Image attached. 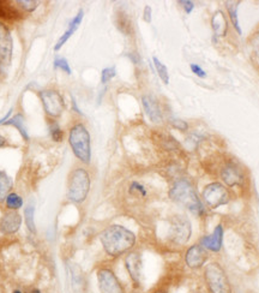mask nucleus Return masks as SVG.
<instances>
[{"instance_id": "b1692460", "label": "nucleus", "mask_w": 259, "mask_h": 293, "mask_svg": "<svg viewBox=\"0 0 259 293\" xmlns=\"http://www.w3.org/2000/svg\"><path fill=\"white\" fill-rule=\"evenodd\" d=\"M4 204L5 207H6L7 211L18 212L19 209L23 208V206H24V200H23V197L20 196L19 194L12 191L7 195L6 198H5Z\"/></svg>"}, {"instance_id": "20e7f679", "label": "nucleus", "mask_w": 259, "mask_h": 293, "mask_svg": "<svg viewBox=\"0 0 259 293\" xmlns=\"http://www.w3.org/2000/svg\"><path fill=\"white\" fill-rule=\"evenodd\" d=\"M69 143L73 155L82 164L89 165L91 160V142L90 134L84 124L77 123L70 129Z\"/></svg>"}, {"instance_id": "ddd939ff", "label": "nucleus", "mask_w": 259, "mask_h": 293, "mask_svg": "<svg viewBox=\"0 0 259 293\" xmlns=\"http://www.w3.org/2000/svg\"><path fill=\"white\" fill-rule=\"evenodd\" d=\"M208 253L202 245L194 244L187 249L185 254V263L188 268L199 269L208 261Z\"/></svg>"}, {"instance_id": "1a4fd4ad", "label": "nucleus", "mask_w": 259, "mask_h": 293, "mask_svg": "<svg viewBox=\"0 0 259 293\" xmlns=\"http://www.w3.org/2000/svg\"><path fill=\"white\" fill-rule=\"evenodd\" d=\"M40 100L48 117L57 119V118L63 114L65 109V101L63 95L58 90L45 89L40 91Z\"/></svg>"}, {"instance_id": "5701e85b", "label": "nucleus", "mask_w": 259, "mask_h": 293, "mask_svg": "<svg viewBox=\"0 0 259 293\" xmlns=\"http://www.w3.org/2000/svg\"><path fill=\"white\" fill-rule=\"evenodd\" d=\"M4 125H11L13 126V128H16L19 131L20 136H22L25 141H29V134L25 125V118L22 113H17L16 115H13L12 118H10V119L4 124Z\"/></svg>"}, {"instance_id": "393cba45", "label": "nucleus", "mask_w": 259, "mask_h": 293, "mask_svg": "<svg viewBox=\"0 0 259 293\" xmlns=\"http://www.w3.org/2000/svg\"><path fill=\"white\" fill-rule=\"evenodd\" d=\"M239 1H226L225 5L227 7V11H228L229 18H231L232 25L234 26V29L239 34H241V28L239 25V17H238V8H239Z\"/></svg>"}, {"instance_id": "2eb2a0df", "label": "nucleus", "mask_w": 259, "mask_h": 293, "mask_svg": "<svg viewBox=\"0 0 259 293\" xmlns=\"http://www.w3.org/2000/svg\"><path fill=\"white\" fill-rule=\"evenodd\" d=\"M223 233H225V230L222 225H217L210 236L203 237L201 241L202 247L213 253H219L223 245Z\"/></svg>"}, {"instance_id": "f03ea898", "label": "nucleus", "mask_w": 259, "mask_h": 293, "mask_svg": "<svg viewBox=\"0 0 259 293\" xmlns=\"http://www.w3.org/2000/svg\"><path fill=\"white\" fill-rule=\"evenodd\" d=\"M168 195L173 202L184 207V208H186L187 211L193 213V214H204V206H203L201 198L198 197L196 190H194V186L190 180L185 178L176 179L173 183V185L170 186Z\"/></svg>"}, {"instance_id": "c756f323", "label": "nucleus", "mask_w": 259, "mask_h": 293, "mask_svg": "<svg viewBox=\"0 0 259 293\" xmlns=\"http://www.w3.org/2000/svg\"><path fill=\"white\" fill-rule=\"evenodd\" d=\"M17 5H19L20 8H23L24 11H28V12H32L35 11L39 6L40 1L39 0H17Z\"/></svg>"}, {"instance_id": "bb28decb", "label": "nucleus", "mask_w": 259, "mask_h": 293, "mask_svg": "<svg viewBox=\"0 0 259 293\" xmlns=\"http://www.w3.org/2000/svg\"><path fill=\"white\" fill-rule=\"evenodd\" d=\"M152 63H154L156 72H157V75L161 78V81L163 82L164 84H168L169 83V73H168V69H167L166 65L162 64L161 60L157 57L152 58Z\"/></svg>"}, {"instance_id": "ea45409f", "label": "nucleus", "mask_w": 259, "mask_h": 293, "mask_svg": "<svg viewBox=\"0 0 259 293\" xmlns=\"http://www.w3.org/2000/svg\"><path fill=\"white\" fill-rule=\"evenodd\" d=\"M151 293H168V291L166 289H163V287H158V289H155Z\"/></svg>"}, {"instance_id": "9d476101", "label": "nucleus", "mask_w": 259, "mask_h": 293, "mask_svg": "<svg viewBox=\"0 0 259 293\" xmlns=\"http://www.w3.org/2000/svg\"><path fill=\"white\" fill-rule=\"evenodd\" d=\"M13 41L8 28L0 22V70H5L10 66L12 58Z\"/></svg>"}, {"instance_id": "58836bf2", "label": "nucleus", "mask_w": 259, "mask_h": 293, "mask_svg": "<svg viewBox=\"0 0 259 293\" xmlns=\"http://www.w3.org/2000/svg\"><path fill=\"white\" fill-rule=\"evenodd\" d=\"M72 107H73V109H75V111H76V112H77V113H79V114H82L81 109H79V108H78V106H77V102H76L75 97H72Z\"/></svg>"}, {"instance_id": "7ed1b4c3", "label": "nucleus", "mask_w": 259, "mask_h": 293, "mask_svg": "<svg viewBox=\"0 0 259 293\" xmlns=\"http://www.w3.org/2000/svg\"><path fill=\"white\" fill-rule=\"evenodd\" d=\"M90 186L91 178L87 168H73L69 174V178H67L66 198L71 203L82 204L89 195Z\"/></svg>"}, {"instance_id": "79ce46f5", "label": "nucleus", "mask_w": 259, "mask_h": 293, "mask_svg": "<svg viewBox=\"0 0 259 293\" xmlns=\"http://www.w3.org/2000/svg\"><path fill=\"white\" fill-rule=\"evenodd\" d=\"M11 293H28V290H23V289H19V287H17V289H14Z\"/></svg>"}, {"instance_id": "4468645a", "label": "nucleus", "mask_w": 259, "mask_h": 293, "mask_svg": "<svg viewBox=\"0 0 259 293\" xmlns=\"http://www.w3.org/2000/svg\"><path fill=\"white\" fill-rule=\"evenodd\" d=\"M221 177H222L223 183L228 185L229 188H234V186H241L244 184V177L243 171L237 164L233 162H228L225 167L221 171Z\"/></svg>"}, {"instance_id": "473e14b6", "label": "nucleus", "mask_w": 259, "mask_h": 293, "mask_svg": "<svg viewBox=\"0 0 259 293\" xmlns=\"http://www.w3.org/2000/svg\"><path fill=\"white\" fill-rule=\"evenodd\" d=\"M169 124L173 126V128L179 130V131H187L188 124L185 120L176 119V118H173V119H169Z\"/></svg>"}, {"instance_id": "a211bd4d", "label": "nucleus", "mask_w": 259, "mask_h": 293, "mask_svg": "<svg viewBox=\"0 0 259 293\" xmlns=\"http://www.w3.org/2000/svg\"><path fill=\"white\" fill-rule=\"evenodd\" d=\"M69 273L73 293H85L87 285H85V278L82 269L77 265H70Z\"/></svg>"}, {"instance_id": "f257e3e1", "label": "nucleus", "mask_w": 259, "mask_h": 293, "mask_svg": "<svg viewBox=\"0 0 259 293\" xmlns=\"http://www.w3.org/2000/svg\"><path fill=\"white\" fill-rule=\"evenodd\" d=\"M100 242L105 253L110 257H118L126 255L136 245V235L131 230L122 225H110L100 233Z\"/></svg>"}, {"instance_id": "c9c22d12", "label": "nucleus", "mask_w": 259, "mask_h": 293, "mask_svg": "<svg viewBox=\"0 0 259 293\" xmlns=\"http://www.w3.org/2000/svg\"><path fill=\"white\" fill-rule=\"evenodd\" d=\"M151 14H152L151 7H150V6H145V8H144V20H145L146 23L151 22V19H152Z\"/></svg>"}, {"instance_id": "c85d7f7f", "label": "nucleus", "mask_w": 259, "mask_h": 293, "mask_svg": "<svg viewBox=\"0 0 259 293\" xmlns=\"http://www.w3.org/2000/svg\"><path fill=\"white\" fill-rule=\"evenodd\" d=\"M48 129H49V135H51L52 140L54 142H61L64 140V131L61 130L59 124L55 120L51 121L48 124Z\"/></svg>"}, {"instance_id": "dca6fc26", "label": "nucleus", "mask_w": 259, "mask_h": 293, "mask_svg": "<svg viewBox=\"0 0 259 293\" xmlns=\"http://www.w3.org/2000/svg\"><path fill=\"white\" fill-rule=\"evenodd\" d=\"M143 108L145 111L146 115L152 123H161L163 120V115H162V111L160 105H158L157 100L154 99L151 95H144L142 97Z\"/></svg>"}, {"instance_id": "a878e982", "label": "nucleus", "mask_w": 259, "mask_h": 293, "mask_svg": "<svg viewBox=\"0 0 259 293\" xmlns=\"http://www.w3.org/2000/svg\"><path fill=\"white\" fill-rule=\"evenodd\" d=\"M160 143H161V147L163 148L164 150H169V152H173V150H176L180 148L179 142L176 141L173 136L167 135V134L160 135Z\"/></svg>"}, {"instance_id": "4c0bfd02", "label": "nucleus", "mask_w": 259, "mask_h": 293, "mask_svg": "<svg viewBox=\"0 0 259 293\" xmlns=\"http://www.w3.org/2000/svg\"><path fill=\"white\" fill-rule=\"evenodd\" d=\"M128 55L134 61V63H139V57H138V54H136V53H130Z\"/></svg>"}, {"instance_id": "4be33fe9", "label": "nucleus", "mask_w": 259, "mask_h": 293, "mask_svg": "<svg viewBox=\"0 0 259 293\" xmlns=\"http://www.w3.org/2000/svg\"><path fill=\"white\" fill-rule=\"evenodd\" d=\"M35 202L30 201L24 208V223L26 226V230L31 233V235H36V224H35Z\"/></svg>"}, {"instance_id": "0eeeda50", "label": "nucleus", "mask_w": 259, "mask_h": 293, "mask_svg": "<svg viewBox=\"0 0 259 293\" xmlns=\"http://www.w3.org/2000/svg\"><path fill=\"white\" fill-rule=\"evenodd\" d=\"M192 235V227L190 220L184 215H175L172 218L169 225L168 237L176 245H185L190 241Z\"/></svg>"}, {"instance_id": "e433bc0d", "label": "nucleus", "mask_w": 259, "mask_h": 293, "mask_svg": "<svg viewBox=\"0 0 259 293\" xmlns=\"http://www.w3.org/2000/svg\"><path fill=\"white\" fill-rule=\"evenodd\" d=\"M11 114H12V109H10V111L7 112L6 114L4 115V117L1 118V119H0V125H2V124H5L6 123V121L10 119V117H11Z\"/></svg>"}, {"instance_id": "7c9ffc66", "label": "nucleus", "mask_w": 259, "mask_h": 293, "mask_svg": "<svg viewBox=\"0 0 259 293\" xmlns=\"http://www.w3.org/2000/svg\"><path fill=\"white\" fill-rule=\"evenodd\" d=\"M54 69H59V70L64 71V72L67 73V75H71L72 73V70H71V67H70L69 61H67V59H65L63 57H55Z\"/></svg>"}, {"instance_id": "f8f14e48", "label": "nucleus", "mask_w": 259, "mask_h": 293, "mask_svg": "<svg viewBox=\"0 0 259 293\" xmlns=\"http://www.w3.org/2000/svg\"><path fill=\"white\" fill-rule=\"evenodd\" d=\"M23 218L18 212L6 211L0 218V232L4 236H13L19 232Z\"/></svg>"}, {"instance_id": "2f4dec72", "label": "nucleus", "mask_w": 259, "mask_h": 293, "mask_svg": "<svg viewBox=\"0 0 259 293\" xmlns=\"http://www.w3.org/2000/svg\"><path fill=\"white\" fill-rule=\"evenodd\" d=\"M117 75V69L114 66H111V67H106V69L102 70L101 72V83L102 84H106V83H108L111 81V79H113L114 77Z\"/></svg>"}, {"instance_id": "cd10ccee", "label": "nucleus", "mask_w": 259, "mask_h": 293, "mask_svg": "<svg viewBox=\"0 0 259 293\" xmlns=\"http://www.w3.org/2000/svg\"><path fill=\"white\" fill-rule=\"evenodd\" d=\"M129 192L130 195H132V196L137 198H145L148 196V190H146L145 186L139 182H132L129 186Z\"/></svg>"}, {"instance_id": "412c9836", "label": "nucleus", "mask_w": 259, "mask_h": 293, "mask_svg": "<svg viewBox=\"0 0 259 293\" xmlns=\"http://www.w3.org/2000/svg\"><path fill=\"white\" fill-rule=\"evenodd\" d=\"M13 180L5 171L0 170V204H4L5 198L12 192Z\"/></svg>"}, {"instance_id": "f704fd0d", "label": "nucleus", "mask_w": 259, "mask_h": 293, "mask_svg": "<svg viewBox=\"0 0 259 293\" xmlns=\"http://www.w3.org/2000/svg\"><path fill=\"white\" fill-rule=\"evenodd\" d=\"M180 5H182V7H184V10L186 11L187 13H191L193 11L194 8V2L193 1H190V0H181Z\"/></svg>"}, {"instance_id": "72a5a7b5", "label": "nucleus", "mask_w": 259, "mask_h": 293, "mask_svg": "<svg viewBox=\"0 0 259 293\" xmlns=\"http://www.w3.org/2000/svg\"><path fill=\"white\" fill-rule=\"evenodd\" d=\"M190 69L194 75L201 77V78H205V77H207V72H205L198 64H190Z\"/></svg>"}, {"instance_id": "6e6552de", "label": "nucleus", "mask_w": 259, "mask_h": 293, "mask_svg": "<svg viewBox=\"0 0 259 293\" xmlns=\"http://www.w3.org/2000/svg\"><path fill=\"white\" fill-rule=\"evenodd\" d=\"M203 200L211 209H217L221 206H225L231 201V194L228 189L221 183H211L205 186L203 190Z\"/></svg>"}, {"instance_id": "a19ab883", "label": "nucleus", "mask_w": 259, "mask_h": 293, "mask_svg": "<svg viewBox=\"0 0 259 293\" xmlns=\"http://www.w3.org/2000/svg\"><path fill=\"white\" fill-rule=\"evenodd\" d=\"M6 143H7L6 138H5V137H2V136L0 135V148H1V147H4V146H6Z\"/></svg>"}, {"instance_id": "6ab92c4d", "label": "nucleus", "mask_w": 259, "mask_h": 293, "mask_svg": "<svg viewBox=\"0 0 259 293\" xmlns=\"http://www.w3.org/2000/svg\"><path fill=\"white\" fill-rule=\"evenodd\" d=\"M23 18L22 11L18 7L14 6L11 1L6 0H0V19L14 22Z\"/></svg>"}, {"instance_id": "f3484780", "label": "nucleus", "mask_w": 259, "mask_h": 293, "mask_svg": "<svg viewBox=\"0 0 259 293\" xmlns=\"http://www.w3.org/2000/svg\"><path fill=\"white\" fill-rule=\"evenodd\" d=\"M83 16H84V11L79 10L78 13L76 14V16L71 19V22L69 23V26H67L66 31H65L64 34L60 36V38L58 40L57 45L54 46V51H60V49L63 48V46L67 42V41H69V38L71 37L72 35L75 34V31L79 28L82 20H83Z\"/></svg>"}, {"instance_id": "aec40b11", "label": "nucleus", "mask_w": 259, "mask_h": 293, "mask_svg": "<svg viewBox=\"0 0 259 293\" xmlns=\"http://www.w3.org/2000/svg\"><path fill=\"white\" fill-rule=\"evenodd\" d=\"M211 26L214 30V42H217V37L226 36L227 29H228V23H227L226 16L222 11H216L211 18Z\"/></svg>"}, {"instance_id": "9b49d317", "label": "nucleus", "mask_w": 259, "mask_h": 293, "mask_svg": "<svg viewBox=\"0 0 259 293\" xmlns=\"http://www.w3.org/2000/svg\"><path fill=\"white\" fill-rule=\"evenodd\" d=\"M125 268L134 287H139L143 277V260L138 251H130L125 256Z\"/></svg>"}, {"instance_id": "423d86ee", "label": "nucleus", "mask_w": 259, "mask_h": 293, "mask_svg": "<svg viewBox=\"0 0 259 293\" xmlns=\"http://www.w3.org/2000/svg\"><path fill=\"white\" fill-rule=\"evenodd\" d=\"M100 293H126V290L114 271L110 267H100L96 272Z\"/></svg>"}, {"instance_id": "37998d69", "label": "nucleus", "mask_w": 259, "mask_h": 293, "mask_svg": "<svg viewBox=\"0 0 259 293\" xmlns=\"http://www.w3.org/2000/svg\"><path fill=\"white\" fill-rule=\"evenodd\" d=\"M28 293H43V292L41 291L40 289H37V287H32V289L28 290Z\"/></svg>"}, {"instance_id": "39448f33", "label": "nucleus", "mask_w": 259, "mask_h": 293, "mask_svg": "<svg viewBox=\"0 0 259 293\" xmlns=\"http://www.w3.org/2000/svg\"><path fill=\"white\" fill-rule=\"evenodd\" d=\"M204 279L210 293H232L231 283L220 263H209L204 268Z\"/></svg>"}]
</instances>
